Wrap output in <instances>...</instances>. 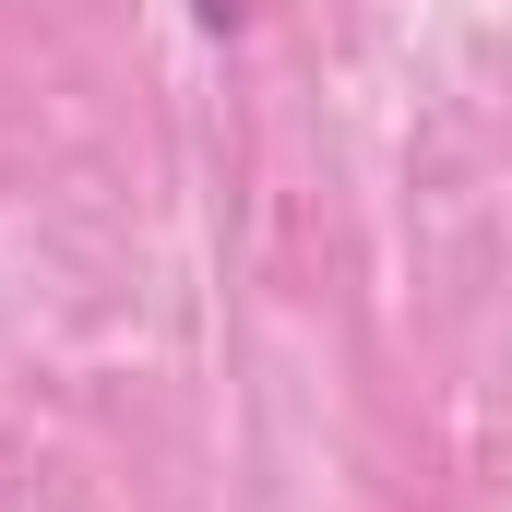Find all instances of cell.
Segmentation results:
<instances>
[{"mask_svg": "<svg viewBox=\"0 0 512 512\" xmlns=\"http://www.w3.org/2000/svg\"><path fill=\"white\" fill-rule=\"evenodd\" d=\"M191 24H203V36H239V24H251V0H191Z\"/></svg>", "mask_w": 512, "mask_h": 512, "instance_id": "cell-1", "label": "cell"}]
</instances>
